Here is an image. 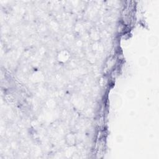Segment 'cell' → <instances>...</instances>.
Wrapping results in <instances>:
<instances>
[{
  "label": "cell",
  "instance_id": "cell-2",
  "mask_svg": "<svg viewBox=\"0 0 159 159\" xmlns=\"http://www.w3.org/2000/svg\"><path fill=\"white\" fill-rule=\"evenodd\" d=\"M65 142L66 144L70 147L75 145L77 142V138L75 134L73 132H70L67 134L65 137Z\"/></svg>",
  "mask_w": 159,
  "mask_h": 159
},
{
  "label": "cell",
  "instance_id": "cell-1",
  "mask_svg": "<svg viewBox=\"0 0 159 159\" xmlns=\"http://www.w3.org/2000/svg\"><path fill=\"white\" fill-rule=\"evenodd\" d=\"M70 58V53L66 50H62L58 52L57 55V61L60 63H66Z\"/></svg>",
  "mask_w": 159,
  "mask_h": 159
}]
</instances>
